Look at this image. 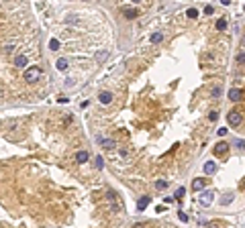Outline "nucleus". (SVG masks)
I'll use <instances>...</instances> for the list:
<instances>
[{
  "label": "nucleus",
  "instance_id": "13",
  "mask_svg": "<svg viewBox=\"0 0 245 228\" xmlns=\"http://www.w3.org/2000/svg\"><path fill=\"white\" fill-rule=\"evenodd\" d=\"M229 100H231V102H237V100H241V92L237 90V88L229 90Z\"/></svg>",
  "mask_w": 245,
  "mask_h": 228
},
{
  "label": "nucleus",
  "instance_id": "17",
  "mask_svg": "<svg viewBox=\"0 0 245 228\" xmlns=\"http://www.w3.org/2000/svg\"><path fill=\"white\" fill-rule=\"evenodd\" d=\"M217 29H219V31H225V29H227V19H219V21H217Z\"/></svg>",
  "mask_w": 245,
  "mask_h": 228
},
{
  "label": "nucleus",
  "instance_id": "11",
  "mask_svg": "<svg viewBox=\"0 0 245 228\" xmlns=\"http://www.w3.org/2000/svg\"><path fill=\"white\" fill-rule=\"evenodd\" d=\"M227 151H229V145H227V143H219V145L214 147V155L221 157V155H225Z\"/></svg>",
  "mask_w": 245,
  "mask_h": 228
},
{
  "label": "nucleus",
  "instance_id": "7",
  "mask_svg": "<svg viewBox=\"0 0 245 228\" xmlns=\"http://www.w3.org/2000/svg\"><path fill=\"white\" fill-rule=\"evenodd\" d=\"M98 143L102 145V147L106 149V151H110V149H115L117 147V143L112 141V138H102V137H98Z\"/></svg>",
  "mask_w": 245,
  "mask_h": 228
},
{
  "label": "nucleus",
  "instance_id": "32",
  "mask_svg": "<svg viewBox=\"0 0 245 228\" xmlns=\"http://www.w3.org/2000/svg\"><path fill=\"white\" fill-rule=\"evenodd\" d=\"M133 2H141V0H133Z\"/></svg>",
  "mask_w": 245,
  "mask_h": 228
},
{
  "label": "nucleus",
  "instance_id": "14",
  "mask_svg": "<svg viewBox=\"0 0 245 228\" xmlns=\"http://www.w3.org/2000/svg\"><path fill=\"white\" fill-rule=\"evenodd\" d=\"M88 159H90V155H88L86 151H78V153H76V161H78V163H86Z\"/></svg>",
  "mask_w": 245,
  "mask_h": 228
},
{
  "label": "nucleus",
  "instance_id": "27",
  "mask_svg": "<svg viewBox=\"0 0 245 228\" xmlns=\"http://www.w3.org/2000/svg\"><path fill=\"white\" fill-rule=\"evenodd\" d=\"M235 61L237 63H245V53H239V55L235 57Z\"/></svg>",
  "mask_w": 245,
  "mask_h": 228
},
{
  "label": "nucleus",
  "instance_id": "5",
  "mask_svg": "<svg viewBox=\"0 0 245 228\" xmlns=\"http://www.w3.org/2000/svg\"><path fill=\"white\" fill-rule=\"evenodd\" d=\"M227 120H229V124H231V126H235V128H237V126L241 124V120H243V118H241V114H239V112H229Z\"/></svg>",
  "mask_w": 245,
  "mask_h": 228
},
{
  "label": "nucleus",
  "instance_id": "25",
  "mask_svg": "<svg viewBox=\"0 0 245 228\" xmlns=\"http://www.w3.org/2000/svg\"><path fill=\"white\" fill-rule=\"evenodd\" d=\"M96 167H98V169L104 167V159H102V157H96Z\"/></svg>",
  "mask_w": 245,
  "mask_h": 228
},
{
  "label": "nucleus",
  "instance_id": "2",
  "mask_svg": "<svg viewBox=\"0 0 245 228\" xmlns=\"http://www.w3.org/2000/svg\"><path fill=\"white\" fill-rule=\"evenodd\" d=\"M106 200H108V204H110V210H112V212H121V210H123V206L118 204V195L115 194V192H108V198H106Z\"/></svg>",
  "mask_w": 245,
  "mask_h": 228
},
{
  "label": "nucleus",
  "instance_id": "1",
  "mask_svg": "<svg viewBox=\"0 0 245 228\" xmlns=\"http://www.w3.org/2000/svg\"><path fill=\"white\" fill-rule=\"evenodd\" d=\"M39 78H41V69H39V67H29V69H25V81L35 84Z\"/></svg>",
  "mask_w": 245,
  "mask_h": 228
},
{
  "label": "nucleus",
  "instance_id": "19",
  "mask_svg": "<svg viewBox=\"0 0 245 228\" xmlns=\"http://www.w3.org/2000/svg\"><path fill=\"white\" fill-rule=\"evenodd\" d=\"M184 194H186V190H184V187H178L176 194H174V200H182V195Z\"/></svg>",
  "mask_w": 245,
  "mask_h": 228
},
{
  "label": "nucleus",
  "instance_id": "24",
  "mask_svg": "<svg viewBox=\"0 0 245 228\" xmlns=\"http://www.w3.org/2000/svg\"><path fill=\"white\" fill-rule=\"evenodd\" d=\"M106 57H108V51H100V53L96 55V59H98V61H104Z\"/></svg>",
  "mask_w": 245,
  "mask_h": 228
},
{
  "label": "nucleus",
  "instance_id": "12",
  "mask_svg": "<svg viewBox=\"0 0 245 228\" xmlns=\"http://www.w3.org/2000/svg\"><path fill=\"white\" fill-rule=\"evenodd\" d=\"M27 63H29L27 55H19L16 59H14V65H16V67H27Z\"/></svg>",
  "mask_w": 245,
  "mask_h": 228
},
{
  "label": "nucleus",
  "instance_id": "9",
  "mask_svg": "<svg viewBox=\"0 0 245 228\" xmlns=\"http://www.w3.org/2000/svg\"><path fill=\"white\" fill-rule=\"evenodd\" d=\"M98 100H100V104H110L112 102V94L110 92H100L98 94Z\"/></svg>",
  "mask_w": 245,
  "mask_h": 228
},
{
  "label": "nucleus",
  "instance_id": "20",
  "mask_svg": "<svg viewBox=\"0 0 245 228\" xmlns=\"http://www.w3.org/2000/svg\"><path fill=\"white\" fill-rule=\"evenodd\" d=\"M49 49H51V51H57L59 49V41L57 39H51V41H49Z\"/></svg>",
  "mask_w": 245,
  "mask_h": 228
},
{
  "label": "nucleus",
  "instance_id": "16",
  "mask_svg": "<svg viewBox=\"0 0 245 228\" xmlns=\"http://www.w3.org/2000/svg\"><path fill=\"white\" fill-rule=\"evenodd\" d=\"M233 200H235V195H233V194H225V195L221 198V204H223V206H229L231 202H233Z\"/></svg>",
  "mask_w": 245,
  "mask_h": 228
},
{
  "label": "nucleus",
  "instance_id": "6",
  "mask_svg": "<svg viewBox=\"0 0 245 228\" xmlns=\"http://www.w3.org/2000/svg\"><path fill=\"white\" fill-rule=\"evenodd\" d=\"M55 67H57L59 71H68V69H70V61H68L66 57H59L57 61H55Z\"/></svg>",
  "mask_w": 245,
  "mask_h": 228
},
{
  "label": "nucleus",
  "instance_id": "30",
  "mask_svg": "<svg viewBox=\"0 0 245 228\" xmlns=\"http://www.w3.org/2000/svg\"><path fill=\"white\" fill-rule=\"evenodd\" d=\"M217 118H219V112H214V110H212V112L209 114V120H217Z\"/></svg>",
  "mask_w": 245,
  "mask_h": 228
},
{
  "label": "nucleus",
  "instance_id": "3",
  "mask_svg": "<svg viewBox=\"0 0 245 228\" xmlns=\"http://www.w3.org/2000/svg\"><path fill=\"white\" fill-rule=\"evenodd\" d=\"M212 200H214V192H202V194H200V198H198V202L204 206V208L212 204Z\"/></svg>",
  "mask_w": 245,
  "mask_h": 228
},
{
  "label": "nucleus",
  "instance_id": "4",
  "mask_svg": "<svg viewBox=\"0 0 245 228\" xmlns=\"http://www.w3.org/2000/svg\"><path fill=\"white\" fill-rule=\"evenodd\" d=\"M206 183H209V179H204V177H196V179L192 181V190H194V192H202V190L206 187Z\"/></svg>",
  "mask_w": 245,
  "mask_h": 228
},
{
  "label": "nucleus",
  "instance_id": "15",
  "mask_svg": "<svg viewBox=\"0 0 245 228\" xmlns=\"http://www.w3.org/2000/svg\"><path fill=\"white\" fill-rule=\"evenodd\" d=\"M123 14H125L127 19H137V14H139V12L135 10V8H125V10H123Z\"/></svg>",
  "mask_w": 245,
  "mask_h": 228
},
{
  "label": "nucleus",
  "instance_id": "23",
  "mask_svg": "<svg viewBox=\"0 0 245 228\" xmlns=\"http://www.w3.org/2000/svg\"><path fill=\"white\" fill-rule=\"evenodd\" d=\"M162 39H163L162 33H153V35H151V43H159Z\"/></svg>",
  "mask_w": 245,
  "mask_h": 228
},
{
  "label": "nucleus",
  "instance_id": "22",
  "mask_svg": "<svg viewBox=\"0 0 245 228\" xmlns=\"http://www.w3.org/2000/svg\"><path fill=\"white\" fill-rule=\"evenodd\" d=\"M235 147L241 149V151H245V141L243 138H235Z\"/></svg>",
  "mask_w": 245,
  "mask_h": 228
},
{
  "label": "nucleus",
  "instance_id": "29",
  "mask_svg": "<svg viewBox=\"0 0 245 228\" xmlns=\"http://www.w3.org/2000/svg\"><path fill=\"white\" fill-rule=\"evenodd\" d=\"M217 135H219V137H225V135H227V128H225V126H221V128L217 130Z\"/></svg>",
  "mask_w": 245,
  "mask_h": 228
},
{
  "label": "nucleus",
  "instance_id": "8",
  "mask_svg": "<svg viewBox=\"0 0 245 228\" xmlns=\"http://www.w3.org/2000/svg\"><path fill=\"white\" fill-rule=\"evenodd\" d=\"M204 173H206V175H214V173H217V163H214V161H206V163H204Z\"/></svg>",
  "mask_w": 245,
  "mask_h": 228
},
{
  "label": "nucleus",
  "instance_id": "31",
  "mask_svg": "<svg viewBox=\"0 0 245 228\" xmlns=\"http://www.w3.org/2000/svg\"><path fill=\"white\" fill-rule=\"evenodd\" d=\"M243 47H245V37H243Z\"/></svg>",
  "mask_w": 245,
  "mask_h": 228
},
{
  "label": "nucleus",
  "instance_id": "21",
  "mask_svg": "<svg viewBox=\"0 0 245 228\" xmlns=\"http://www.w3.org/2000/svg\"><path fill=\"white\" fill-rule=\"evenodd\" d=\"M186 16H188V19H196V16H198V10H196V8H188Z\"/></svg>",
  "mask_w": 245,
  "mask_h": 228
},
{
  "label": "nucleus",
  "instance_id": "28",
  "mask_svg": "<svg viewBox=\"0 0 245 228\" xmlns=\"http://www.w3.org/2000/svg\"><path fill=\"white\" fill-rule=\"evenodd\" d=\"M219 96H221V88H219V86H217V88H214V90H212V98H219Z\"/></svg>",
  "mask_w": 245,
  "mask_h": 228
},
{
  "label": "nucleus",
  "instance_id": "33",
  "mask_svg": "<svg viewBox=\"0 0 245 228\" xmlns=\"http://www.w3.org/2000/svg\"><path fill=\"white\" fill-rule=\"evenodd\" d=\"M243 10H245V6H243Z\"/></svg>",
  "mask_w": 245,
  "mask_h": 228
},
{
  "label": "nucleus",
  "instance_id": "10",
  "mask_svg": "<svg viewBox=\"0 0 245 228\" xmlns=\"http://www.w3.org/2000/svg\"><path fill=\"white\" fill-rule=\"evenodd\" d=\"M149 202H151V198H149V195H143L139 202H137V210H139V212H143V210L149 206Z\"/></svg>",
  "mask_w": 245,
  "mask_h": 228
},
{
  "label": "nucleus",
  "instance_id": "18",
  "mask_svg": "<svg viewBox=\"0 0 245 228\" xmlns=\"http://www.w3.org/2000/svg\"><path fill=\"white\" fill-rule=\"evenodd\" d=\"M165 187H168V181L165 179H157L155 181V190H165Z\"/></svg>",
  "mask_w": 245,
  "mask_h": 228
},
{
  "label": "nucleus",
  "instance_id": "26",
  "mask_svg": "<svg viewBox=\"0 0 245 228\" xmlns=\"http://www.w3.org/2000/svg\"><path fill=\"white\" fill-rule=\"evenodd\" d=\"M178 218H180V220H182V222H188V214H184V212H182V210H180V212H178Z\"/></svg>",
  "mask_w": 245,
  "mask_h": 228
}]
</instances>
